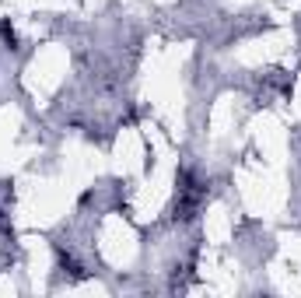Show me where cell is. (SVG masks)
<instances>
[{
	"label": "cell",
	"instance_id": "1",
	"mask_svg": "<svg viewBox=\"0 0 301 298\" xmlns=\"http://www.w3.org/2000/svg\"><path fill=\"white\" fill-rule=\"evenodd\" d=\"M0 32H4V39H7V42H11V49H14V32H11V25H4Z\"/></svg>",
	"mask_w": 301,
	"mask_h": 298
}]
</instances>
